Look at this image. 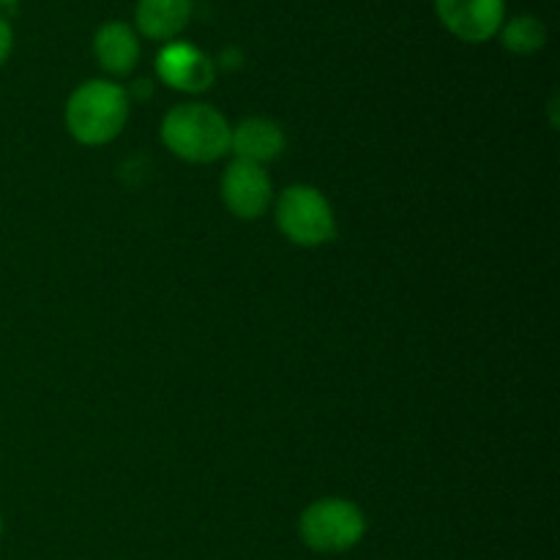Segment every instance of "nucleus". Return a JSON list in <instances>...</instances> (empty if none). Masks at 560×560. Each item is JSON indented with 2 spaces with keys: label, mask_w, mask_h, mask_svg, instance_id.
I'll list each match as a JSON object with an SVG mask.
<instances>
[{
  "label": "nucleus",
  "mask_w": 560,
  "mask_h": 560,
  "mask_svg": "<svg viewBox=\"0 0 560 560\" xmlns=\"http://www.w3.org/2000/svg\"><path fill=\"white\" fill-rule=\"evenodd\" d=\"M233 126L211 104L186 102L170 109L162 120V142L167 151L191 164H211L230 153Z\"/></svg>",
  "instance_id": "obj_1"
},
{
  "label": "nucleus",
  "mask_w": 560,
  "mask_h": 560,
  "mask_svg": "<svg viewBox=\"0 0 560 560\" xmlns=\"http://www.w3.org/2000/svg\"><path fill=\"white\" fill-rule=\"evenodd\" d=\"M129 120V93L118 82L88 80L66 102V129L80 145H107Z\"/></svg>",
  "instance_id": "obj_2"
},
{
  "label": "nucleus",
  "mask_w": 560,
  "mask_h": 560,
  "mask_svg": "<svg viewBox=\"0 0 560 560\" xmlns=\"http://www.w3.org/2000/svg\"><path fill=\"white\" fill-rule=\"evenodd\" d=\"M299 534L312 552L342 556L364 539L366 517L353 501L323 498L304 509L299 520Z\"/></svg>",
  "instance_id": "obj_3"
},
{
  "label": "nucleus",
  "mask_w": 560,
  "mask_h": 560,
  "mask_svg": "<svg viewBox=\"0 0 560 560\" xmlns=\"http://www.w3.org/2000/svg\"><path fill=\"white\" fill-rule=\"evenodd\" d=\"M277 224L284 238L304 249L328 244L337 235V217L320 189L306 184L288 186L277 200Z\"/></svg>",
  "instance_id": "obj_4"
},
{
  "label": "nucleus",
  "mask_w": 560,
  "mask_h": 560,
  "mask_svg": "<svg viewBox=\"0 0 560 560\" xmlns=\"http://www.w3.org/2000/svg\"><path fill=\"white\" fill-rule=\"evenodd\" d=\"M222 200L233 217L246 219V222L260 219L273 202V186L266 167L244 162V159L230 162L222 175Z\"/></svg>",
  "instance_id": "obj_5"
},
{
  "label": "nucleus",
  "mask_w": 560,
  "mask_h": 560,
  "mask_svg": "<svg viewBox=\"0 0 560 560\" xmlns=\"http://www.w3.org/2000/svg\"><path fill=\"white\" fill-rule=\"evenodd\" d=\"M435 11L443 27L459 42L485 44L501 31L506 0H435Z\"/></svg>",
  "instance_id": "obj_6"
},
{
  "label": "nucleus",
  "mask_w": 560,
  "mask_h": 560,
  "mask_svg": "<svg viewBox=\"0 0 560 560\" xmlns=\"http://www.w3.org/2000/svg\"><path fill=\"white\" fill-rule=\"evenodd\" d=\"M156 74L164 85L202 93L217 80V63L189 42H167L156 55Z\"/></svg>",
  "instance_id": "obj_7"
},
{
  "label": "nucleus",
  "mask_w": 560,
  "mask_h": 560,
  "mask_svg": "<svg viewBox=\"0 0 560 560\" xmlns=\"http://www.w3.org/2000/svg\"><path fill=\"white\" fill-rule=\"evenodd\" d=\"M284 145H288V137H284L282 126L268 118L241 120L230 135V151L235 153V159L255 162L260 167L282 156Z\"/></svg>",
  "instance_id": "obj_8"
},
{
  "label": "nucleus",
  "mask_w": 560,
  "mask_h": 560,
  "mask_svg": "<svg viewBox=\"0 0 560 560\" xmlns=\"http://www.w3.org/2000/svg\"><path fill=\"white\" fill-rule=\"evenodd\" d=\"M93 55L107 74H131L140 63V38L126 22H104L93 36Z\"/></svg>",
  "instance_id": "obj_9"
},
{
  "label": "nucleus",
  "mask_w": 560,
  "mask_h": 560,
  "mask_svg": "<svg viewBox=\"0 0 560 560\" xmlns=\"http://www.w3.org/2000/svg\"><path fill=\"white\" fill-rule=\"evenodd\" d=\"M137 31L153 42H173L191 20V0H140Z\"/></svg>",
  "instance_id": "obj_10"
},
{
  "label": "nucleus",
  "mask_w": 560,
  "mask_h": 560,
  "mask_svg": "<svg viewBox=\"0 0 560 560\" xmlns=\"http://www.w3.org/2000/svg\"><path fill=\"white\" fill-rule=\"evenodd\" d=\"M501 44L514 55H534L547 44V27L539 16L520 14L501 25Z\"/></svg>",
  "instance_id": "obj_11"
},
{
  "label": "nucleus",
  "mask_w": 560,
  "mask_h": 560,
  "mask_svg": "<svg viewBox=\"0 0 560 560\" xmlns=\"http://www.w3.org/2000/svg\"><path fill=\"white\" fill-rule=\"evenodd\" d=\"M11 47H14V31H11L9 20H5V16L0 14V66H3L5 60H9Z\"/></svg>",
  "instance_id": "obj_12"
},
{
  "label": "nucleus",
  "mask_w": 560,
  "mask_h": 560,
  "mask_svg": "<svg viewBox=\"0 0 560 560\" xmlns=\"http://www.w3.org/2000/svg\"><path fill=\"white\" fill-rule=\"evenodd\" d=\"M20 3V0H0V9H3V5H16Z\"/></svg>",
  "instance_id": "obj_13"
},
{
  "label": "nucleus",
  "mask_w": 560,
  "mask_h": 560,
  "mask_svg": "<svg viewBox=\"0 0 560 560\" xmlns=\"http://www.w3.org/2000/svg\"><path fill=\"white\" fill-rule=\"evenodd\" d=\"M0 536H3V517H0Z\"/></svg>",
  "instance_id": "obj_14"
}]
</instances>
